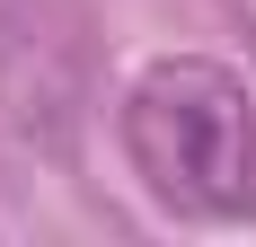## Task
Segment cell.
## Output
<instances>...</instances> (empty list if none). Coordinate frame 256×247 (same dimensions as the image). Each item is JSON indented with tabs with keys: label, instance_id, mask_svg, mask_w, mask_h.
Masks as SVG:
<instances>
[{
	"label": "cell",
	"instance_id": "obj_1",
	"mask_svg": "<svg viewBox=\"0 0 256 247\" xmlns=\"http://www.w3.org/2000/svg\"><path fill=\"white\" fill-rule=\"evenodd\" d=\"M124 159L177 221H256V88L230 62L168 53L124 88Z\"/></svg>",
	"mask_w": 256,
	"mask_h": 247
}]
</instances>
